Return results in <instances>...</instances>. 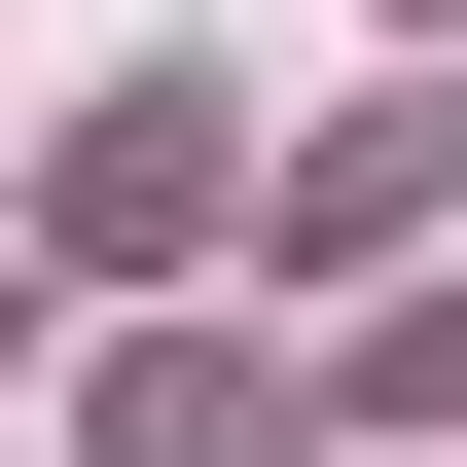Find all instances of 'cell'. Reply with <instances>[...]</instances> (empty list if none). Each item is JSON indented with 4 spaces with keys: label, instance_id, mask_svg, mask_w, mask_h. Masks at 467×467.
Returning a JSON list of instances; mask_svg holds the SVG:
<instances>
[{
    "label": "cell",
    "instance_id": "1",
    "mask_svg": "<svg viewBox=\"0 0 467 467\" xmlns=\"http://www.w3.org/2000/svg\"><path fill=\"white\" fill-rule=\"evenodd\" d=\"M216 216V72H109V144H72V252H180Z\"/></svg>",
    "mask_w": 467,
    "mask_h": 467
},
{
    "label": "cell",
    "instance_id": "2",
    "mask_svg": "<svg viewBox=\"0 0 467 467\" xmlns=\"http://www.w3.org/2000/svg\"><path fill=\"white\" fill-rule=\"evenodd\" d=\"M431 180H467V109H324V144H288V252H396Z\"/></svg>",
    "mask_w": 467,
    "mask_h": 467
},
{
    "label": "cell",
    "instance_id": "3",
    "mask_svg": "<svg viewBox=\"0 0 467 467\" xmlns=\"http://www.w3.org/2000/svg\"><path fill=\"white\" fill-rule=\"evenodd\" d=\"M109 467H288V431H252V359H109Z\"/></svg>",
    "mask_w": 467,
    "mask_h": 467
}]
</instances>
